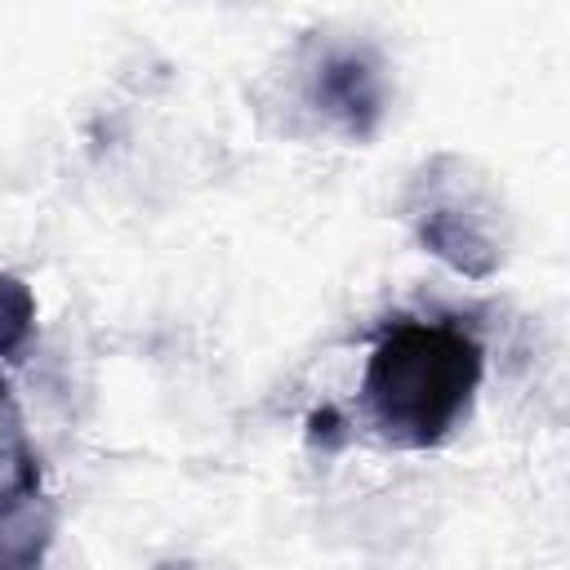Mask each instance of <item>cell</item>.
Instances as JSON below:
<instances>
[{"instance_id":"1","label":"cell","mask_w":570,"mask_h":570,"mask_svg":"<svg viewBox=\"0 0 570 570\" xmlns=\"http://www.w3.org/2000/svg\"><path fill=\"white\" fill-rule=\"evenodd\" d=\"M481 347L445 321H396L379 334L365 365V410L383 441L428 450L472 410Z\"/></svg>"},{"instance_id":"2","label":"cell","mask_w":570,"mask_h":570,"mask_svg":"<svg viewBox=\"0 0 570 570\" xmlns=\"http://www.w3.org/2000/svg\"><path fill=\"white\" fill-rule=\"evenodd\" d=\"M49 530V503L36 494V472H27L9 494H0V570H36Z\"/></svg>"},{"instance_id":"3","label":"cell","mask_w":570,"mask_h":570,"mask_svg":"<svg viewBox=\"0 0 570 570\" xmlns=\"http://www.w3.org/2000/svg\"><path fill=\"white\" fill-rule=\"evenodd\" d=\"M325 111L343 116L356 134L379 116V76L370 62H361L356 53H343V58H330L321 67V85H316Z\"/></svg>"},{"instance_id":"4","label":"cell","mask_w":570,"mask_h":570,"mask_svg":"<svg viewBox=\"0 0 570 570\" xmlns=\"http://www.w3.org/2000/svg\"><path fill=\"white\" fill-rule=\"evenodd\" d=\"M31 321H36L31 289L22 281H13V276L0 272V356H9L31 334Z\"/></svg>"}]
</instances>
